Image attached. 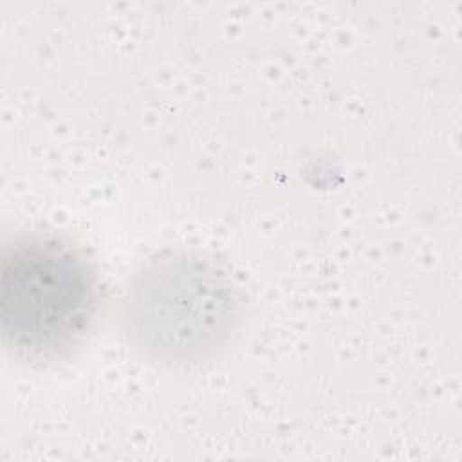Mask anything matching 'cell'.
I'll use <instances>...</instances> for the list:
<instances>
[{"mask_svg":"<svg viewBox=\"0 0 462 462\" xmlns=\"http://www.w3.org/2000/svg\"><path fill=\"white\" fill-rule=\"evenodd\" d=\"M244 296L215 256L168 249L130 278L121 321L128 343L162 366H195L220 356L236 336Z\"/></svg>","mask_w":462,"mask_h":462,"instance_id":"6da1fadb","label":"cell"},{"mask_svg":"<svg viewBox=\"0 0 462 462\" xmlns=\"http://www.w3.org/2000/svg\"><path fill=\"white\" fill-rule=\"evenodd\" d=\"M99 307V282L83 251L56 235H23L0 262V330L25 363L69 356L87 337Z\"/></svg>","mask_w":462,"mask_h":462,"instance_id":"7a4b0ae2","label":"cell"}]
</instances>
